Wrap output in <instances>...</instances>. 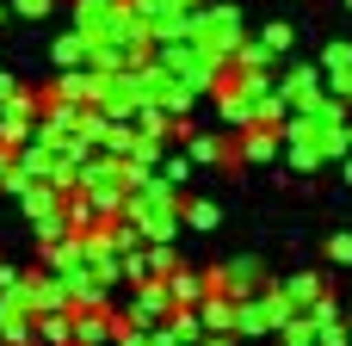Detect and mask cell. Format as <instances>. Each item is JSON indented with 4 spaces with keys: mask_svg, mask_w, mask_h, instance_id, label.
I'll use <instances>...</instances> for the list:
<instances>
[{
    "mask_svg": "<svg viewBox=\"0 0 352 346\" xmlns=\"http://www.w3.org/2000/svg\"><path fill=\"white\" fill-rule=\"evenodd\" d=\"M241 149H248V161H272V155H278V130H272V124H266V130L248 124V130H241Z\"/></svg>",
    "mask_w": 352,
    "mask_h": 346,
    "instance_id": "obj_6",
    "label": "cell"
},
{
    "mask_svg": "<svg viewBox=\"0 0 352 346\" xmlns=\"http://www.w3.org/2000/svg\"><path fill=\"white\" fill-rule=\"evenodd\" d=\"M260 50H266V56L278 62V56L291 50V25H266V31H260Z\"/></svg>",
    "mask_w": 352,
    "mask_h": 346,
    "instance_id": "obj_8",
    "label": "cell"
},
{
    "mask_svg": "<svg viewBox=\"0 0 352 346\" xmlns=\"http://www.w3.org/2000/svg\"><path fill=\"white\" fill-rule=\"evenodd\" d=\"M223 155H229L223 136H198V142H192V161H223Z\"/></svg>",
    "mask_w": 352,
    "mask_h": 346,
    "instance_id": "obj_10",
    "label": "cell"
},
{
    "mask_svg": "<svg viewBox=\"0 0 352 346\" xmlns=\"http://www.w3.org/2000/svg\"><path fill=\"white\" fill-rule=\"evenodd\" d=\"M186 223H192V229H217V204H204V198L186 204Z\"/></svg>",
    "mask_w": 352,
    "mask_h": 346,
    "instance_id": "obj_11",
    "label": "cell"
},
{
    "mask_svg": "<svg viewBox=\"0 0 352 346\" xmlns=\"http://www.w3.org/2000/svg\"><path fill=\"white\" fill-rule=\"evenodd\" d=\"M346 180H352V155H346Z\"/></svg>",
    "mask_w": 352,
    "mask_h": 346,
    "instance_id": "obj_13",
    "label": "cell"
},
{
    "mask_svg": "<svg viewBox=\"0 0 352 346\" xmlns=\"http://www.w3.org/2000/svg\"><path fill=\"white\" fill-rule=\"evenodd\" d=\"M50 62L68 74V68H93V43L80 37V31H62L56 43H50Z\"/></svg>",
    "mask_w": 352,
    "mask_h": 346,
    "instance_id": "obj_5",
    "label": "cell"
},
{
    "mask_svg": "<svg viewBox=\"0 0 352 346\" xmlns=\"http://www.w3.org/2000/svg\"><path fill=\"white\" fill-rule=\"evenodd\" d=\"M12 12H19V19H50L56 0H12Z\"/></svg>",
    "mask_w": 352,
    "mask_h": 346,
    "instance_id": "obj_12",
    "label": "cell"
},
{
    "mask_svg": "<svg viewBox=\"0 0 352 346\" xmlns=\"http://www.w3.org/2000/svg\"><path fill=\"white\" fill-rule=\"evenodd\" d=\"M186 173H192V161H186V155H167V161H161V173H155V180H161V186H167V192H173V186H186Z\"/></svg>",
    "mask_w": 352,
    "mask_h": 346,
    "instance_id": "obj_9",
    "label": "cell"
},
{
    "mask_svg": "<svg viewBox=\"0 0 352 346\" xmlns=\"http://www.w3.org/2000/svg\"><path fill=\"white\" fill-rule=\"evenodd\" d=\"M241 12L235 6H192V43L217 62V68H229L235 62V50H241Z\"/></svg>",
    "mask_w": 352,
    "mask_h": 346,
    "instance_id": "obj_2",
    "label": "cell"
},
{
    "mask_svg": "<svg viewBox=\"0 0 352 346\" xmlns=\"http://www.w3.org/2000/svg\"><path fill=\"white\" fill-rule=\"evenodd\" d=\"M31 130H37V99L19 87L12 99H0V149H19V142H31Z\"/></svg>",
    "mask_w": 352,
    "mask_h": 346,
    "instance_id": "obj_3",
    "label": "cell"
},
{
    "mask_svg": "<svg viewBox=\"0 0 352 346\" xmlns=\"http://www.w3.org/2000/svg\"><path fill=\"white\" fill-rule=\"evenodd\" d=\"M316 68H322V74H352V43H328Z\"/></svg>",
    "mask_w": 352,
    "mask_h": 346,
    "instance_id": "obj_7",
    "label": "cell"
},
{
    "mask_svg": "<svg viewBox=\"0 0 352 346\" xmlns=\"http://www.w3.org/2000/svg\"><path fill=\"white\" fill-rule=\"evenodd\" d=\"M155 68H161V74H167L173 87H186L192 99H198V93H210V87L223 80V68H217V62H210V56H204V50H198L192 37L155 43Z\"/></svg>",
    "mask_w": 352,
    "mask_h": 346,
    "instance_id": "obj_1",
    "label": "cell"
},
{
    "mask_svg": "<svg viewBox=\"0 0 352 346\" xmlns=\"http://www.w3.org/2000/svg\"><path fill=\"white\" fill-rule=\"evenodd\" d=\"M272 87H278V99H285L291 111H309V105L322 99V68H316V62H297V68H285Z\"/></svg>",
    "mask_w": 352,
    "mask_h": 346,
    "instance_id": "obj_4",
    "label": "cell"
}]
</instances>
